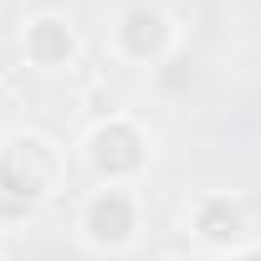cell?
Returning <instances> with one entry per match:
<instances>
[{
  "mask_svg": "<svg viewBox=\"0 0 261 261\" xmlns=\"http://www.w3.org/2000/svg\"><path fill=\"white\" fill-rule=\"evenodd\" d=\"M134 230H139V200L128 195L123 185H108V190H97V195L82 205V236H87L92 246H102V251L128 246Z\"/></svg>",
  "mask_w": 261,
  "mask_h": 261,
  "instance_id": "2",
  "label": "cell"
},
{
  "mask_svg": "<svg viewBox=\"0 0 261 261\" xmlns=\"http://www.w3.org/2000/svg\"><path fill=\"white\" fill-rule=\"evenodd\" d=\"M21 46H26V57H31L36 67H67L72 51H77V31H72L62 16H36V21H26Z\"/></svg>",
  "mask_w": 261,
  "mask_h": 261,
  "instance_id": "6",
  "label": "cell"
},
{
  "mask_svg": "<svg viewBox=\"0 0 261 261\" xmlns=\"http://www.w3.org/2000/svg\"><path fill=\"white\" fill-rule=\"evenodd\" d=\"M6 67H11V51H6V41H0V77H6Z\"/></svg>",
  "mask_w": 261,
  "mask_h": 261,
  "instance_id": "7",
  "label": "cell"
},
{
  "mask_svg": "<svg viewBox=\"0 0 261 261\" xmlns=\"http://www.w3.org/2000/svg\"><path fill=\"white\" fill-rule=\"evenodd\" d=\"M169 36H174V26H169V16L154 11V6L123 11V21H118V31H113V41H118V51H123L128 62H159V57L169 51Z\"/></svg>",
  "mask_w": 261,
  "mask_h": 261,
  "instance_id": "4",
  "label": "cell"
},
{
  "mask_svg": "<svg viewBox=\"0 0 261 261\" xmlns=\"http://www.w3.org/2000/svg\"><path fill=\"white\" fill-rule=\"evenodd\" d=\"M62 179V154L41 139V134H16L0 149V195H6L16 210L36 205L57 190Z\"/></svg>",
  "mask_w": 261,
  "mask_h": 261,
  "instance_id": "1",
  "label": "cell"
},
{
  "mask_svg": "<svg viewBox=\"0 0 261 261\" xmlns=\"http://www.w3.org/2000/svg\"><path fill=\"white\" fill-rule=\"evenodd\" d=\"M236 261H261V251H246V256H236Z\"/></svg>",
  "mask_w": 261,
  "mask_h": 261,
  "instance_id": "8",
  "label": "cell"
},
{
  "mask_svg": "<svg viewBox=\"0 0 261 261\" xmlns=\"http://www.w3.org/2000/svg\"><path fill=\"white\" fill-rule=\"evenodd\" d=\"M144 159H149V149H144V134H139L134 123L113 118V123L92 128V139H87V164H92L108 185H118V179H128V174H139Z\"/></svg>",
  "mask_w": 261,
  "mask_h": 261,
  "instance_id": "3",
  "label": "cell"
},
{
  "mask_svg": "<svg viewBox=\"0 0 261 261\" xmlns=\"http://www.w3.org/2000/svg\"><path fill=\"white\" fill-rule=\"evenodd\" d=\"M190 225H195V236H205L215 246H236L246 236V205L230 195H200L190 205Z\"/></svg>",
  "mask_w": 261,
  "mask_h": 261,
  "instance_id": "5",
  "label": "cell"
}]
</instances>
